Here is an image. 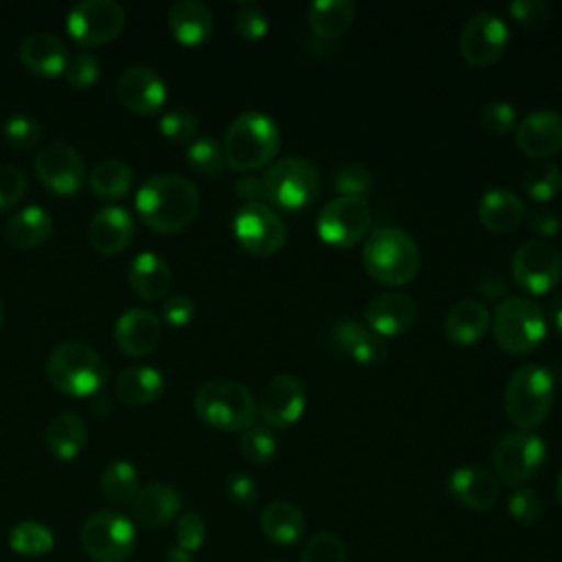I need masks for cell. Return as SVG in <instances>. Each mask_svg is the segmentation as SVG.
Listing matches in <instances>:
<instances>
[{
    "instance_id": "cell-1",
    "label": "cell",
    "mask_w": 562,
    "mask_h": 562,
    "mask_svg": "<svg viewBox=\"0 0 562 562\" xmlns=\"http://www.w3.org/2000/svg\"><path fill=\"white\" fill-rule=\"evenodd\" d=\"M134 206L147 228L156 233H178L195 220L200 193L184 176L156 173L138 187Z\"/></svg>"
},
{
    "instance_id": "cell-2",
    "label": "cell",
    "mask_w": 562,
    "mask_h": 562,
    "mask_svg": "<svg viewBox=\"0 0 562 562\" xmlns=\"http://www.w3.org/2000/svg\"><path fill=\"white\" fill-rule=\"evenodd\" d=\"M281 145V132L272 116L263 112H244L231 121L224 132V162L233 171L252 173L272 162Z\"/></svg>"
},
{
    "instance_id": "cell-3",
    "label": "cell",
    "mask_w": 562,
    "mask_h": 562,
    "mask_svg": "<svg viewBox=\"0 0 562 562\" xmlns=\"http://www.w3.org/2000/svg\"><path fill=\"white\" fill-rule=\"evenodd\" d=\"M422 263L417 241L397 226L373 228L362 244V266L382 285L408 283Z\"/></svg>"
},
{
    "instance_id": "cell-4",
    "label": "cell",
    "mask_w": 562,
    "mask_h": 562,
    "mask_svg": "<svg viewBox=\"0 0 562 562\" xmlns=\"http://www.w3.org/2000/svg\"><path fill=\"white\" fill-rule=\"evenodd\" d=\"M46 378L64 395L90 397L105 384L108 364L92 347L79 340H66L48 353Z\"/></svg>"
},
{
    "instance_id": "cell-5",
    "label": "cell",
    "mask_w": 562,
    "mask_h": 562,
    "mask_svg": "<svg viewBox=\"0 0 562 562\" xmlns=\"http://www.w3.org/2000/svg\"><path fill=\"white\" fill-rule=\"evenodd\" d=\"M193 408L204 424L226 432H244L257 417V402L250 389L228 378L200 384L193 395Z\"/></svg>"
},
{
    "instance_id": "cell-6",
    "label": "cell",
    "mask_w": 562,
    "mask_h": 562,
    "mask_svg": "<svg viewBox=\"0 0 562 562\" xmlns=\"http://www.w3.org/2000/svg\"><path fill=\"white\" fill-rule=\"evenodd\" d=\"M555 397V382L549 369L542 364L518 367L505 384V413L518 430H531L540 426Z\"/></svg>"
},
{
    "instance_id": "cell-7",
    "label": "cell",
    "mask_w": 562,
    "mask_h": 562,
    "mask_svg": "<svg viewBox=\"0 0 562 562\" xmlns=\"http://www.w3.org/2000/svg\"><path fill=\"white\" fill-rule=\"evenodd\" d=\"M492 331L503 351L525 356L544 340L547 316L536 301L527 296H507L494 307Z\"/></svg>"
},
{
    "instance_id": "cell-8",
    "label": "cell",
    "mask_w": 562,
    "mask_h": 562,
    "mask_svg": "<svg viewBox=\"0 0 562 562\" xmlns=\"http://www.w3.org/2000/svg\"><path fill=\"white\" fill-rule=\"evenodd\" d=\"M263 178L266 200L272 209L301 211L310 206L321 193V171L316 165L301 156H288L274 160Z\"/></svg>"
},
{
    "instance_id": "cell-9",
    "label": "cell",
    "mask_w": 562,
    "mask_h": 562,
    "mask_svg": "<svg viewBox=\"0 0 562 562\" xmlns=\"http://www.w3.org/2000/svg\"><path fill=\"white\" fill-rule=\"evenodd\" d=\"M79 540L94 562H125L136 549V527L114 509H99L83 520Z\"/></svg>"
},
{
    "instance_id": "cell-10",
    "label": "cell",
    "mask_w": 562,
    "mask_h": 562,
    "mask_svg": "<svg viewBox=\"0 0 562 562\" xmlns=\"http://www.w3.org/2000/svg\"><path fill=\"white\" fill-rule=\"evenodd\" d=\"M547 459L542 437L531 430H514L503 435L492 448L494 474L501 483L520 487L531 481Z\"/></svg>"
},
{
    "instance_id": "cell-11",
    "label": "cell",
    "mask_w": 562,
    "mask_h": 562,
    "mask_svg": "<svg viewBox=\"0 0 562 562\" xmlns=\"http://www.w3.org/2000/svg\"><path fill=\"white\" fill-rule=\"evenodd\" d=\"M512 277L522 292L547 294L562 277V255L547 239H527L512 255Z\"/></svg>"
},
{
    "instance_id": "cell-12",
    "label": "cell",
    "mask_w": 562,
    "mask_h": 562,
    "mask_svg": "<svg viewBox=\"0 0 562 562\" xmlns=\"http://www.w3.org/2000/svg\"><path fill=\"white\" fill-rule=\"evenodd\" d=\"M371 228V206L367 198L336 195L316 215L321 241L334 248L356 246Z\"/></svg>"
},
{
    "instance_id": "cell-13",
    "label": "cell",
    "mask_w": 562,
    "mask_h": 562,
    "mask_svg": "<svg viewBox=\"0 0 562 562\" xmlns=\"http://www.w3.org/2000/svg\"><path fill=\"white\" fill-rule=\"evenodd\" d=\"M233 235L237 244L255 255L270 257L285 244L288 231L281 215L266 202L244 204L233 217Z\"/></svg>"
},
{
    "instance_id": "cell-14",
    "label": "cell",
    "mask_w": 562,
    "mask_h": 562,
    "mask_svg": "<svg viewBox=\"0 0 562 562\" xmlns=\"http://www.w3.org/2000/svg\"><path fill=\"white\" fill-rule=\"evenodd\" d=\"M125 11L114 0H83L66 15L70 37L81 46H103L121 35Z\"/></svg>"
},
{
    "instance_id": "cell-15",
    "label": "cell",
    "mask_w": 562,
    "mask_h": 562,
    "mask_svg": "<svg viewBox=\"0 0 562 562\" xmlns=\"http://www.w3.org/2000/svg\"><path fill=\"white\" fill-rule=\"evenodd\" d=\"M33 169L40 184L61 198L79 193L86 182V165L81 154L64 140L46 143L37 151Z\"/></svg>"
},
{
    "instance_id": "cell-16",
    "label": "cell",
    "mask_w": 562,
    "mask_h": 562,
    "mask_svg": "<svg viewBox=\"0 0 562 562\" xmlns=\"http://www.w3.org/2000/svg\"><path fill=\"white\" fill-rule=\"evenodd\" d=\"M509 40L505 20L494 11L472 13L459 35V53L465 64L483 68L501 59Z\"/></svg>"
},
{
    "instance_id": "cell-17",
    "label": "cell",
    "mask_w": 562,
    "mask_h": 562,
    "mask_svg": "<svg viewBox=\"0 0 562 562\" xmlns=\"http://www.w3.org/2000/svg\"><path fill=\"white\" fill-rule=\"evenodd\" d=\"M305 402L307 395L303 382L292 373H279L263 384L257 411L266 426L283 430L303 417Z\"/></svg>"
},
{
    "instance_id": "cell-18",
    "label": "cell",
    "mask_w": 562,
    "mask_h": 562,
    "mask_svg": "<svg viewBox=\"0 0 562 562\" xmlns=\"http://www.w3.org/2000/svg\"><path fill=\"white\" fill-rule=\"evenodd\" d=\"M116 99L138 116H154L167 101V86L147 66H132L116 79Z\"/></svg>"
},
{
    "instance_id": "cell-19",
    "label": "cell",
    "mask_w": 562,
    "mask_h": 562,
    "mask_svg": "<svg viewBox=\"0 0 562 562\" xmlns=\"http://www.w3.org/2000/svg\"><path fill=\"white\" fill-rule=\"evenodd\" d=\"M329 342L336 351L364 367L382 364L386 358L384 338L367 327V323H360L356 318L334 321V325L329 327Z\"/></svg>"
},
{
    "instance_id": "cell-20",
    "label": "cell",
    "mask_w": 562,
    "mask_h": 562,
    "mask_svg": "<svg viewBox=\"0 0 562 562\" xmlns=\"http://www.w3.org/2000/svg\"><path fill=\"white\" fill-rule=\"evenodd\" d=\"M516 147L529 158H549L562 149V114L536 110L516 123Z\"/></svg>"
},
{
    "instance_id": "cell-21",
    "label": "cell",
    "mask_w": 562,
    "mask_h": 562,
    "mask_svg": "<svg viewBox=\"0 0 562 562\" xmlns=\"http://www.w3.org/2000/svg\"><path fill=\"white\" fill-rule=\"evenodd\" d=\"M417 316V303L411 294L391 290L373 296L364 307V323L380 338H391L404 334Z\"/></svg>"
},
{
    "instance_id": "cell-22",
    "label": "cell",
    "mask_w": 562,
    "mask_h": 562,
    "mask_svg": "<svg viewBox=\"0 0 562 562\" xmlns=\"http://www.w3.org/2000/svg\"><path fill=\"white\" fill-rule=\"evenodd\" d=\"M114 342L127 358L149 356L160 342V316L147 307L125 310L114 325Z\"/></svg>"
},
{
    "instance_id": "cell-23",
    "label": "cell",
    "mask_w": 562,
    "mask_h": 562,
    "mask_svg": "<svg viewBox=\"0 0 562 562\" xmlns=\"http://www.w3.org/2000/svg\"><path fill=\"white\" fill-rule=\"evenodd\" d=\"M136 233V222L132 213L123 206L99 209L88 224V241L99 255L123 252Z\"/></svg>"
},
{
    "instance_id": "cell-24",
    "label": "cell",
    "mask_w": 562,
    "mask_h": 562,
    "mask_svg": "<svg viewBox=\"0 0 562 562\" xmlns=\"http://www.w3.org/2000/svg\"><path fill=\"white\" fill-rule=\"evenodd\" d=\"M450 496L468 509H490L501 494V481L494 472L476 465H461L448 479Z\"/></svg>"
},
{
    "instance_id": "cell-25",
    "label": "cell",
    "mask_w": 562,
    "mask_h": 562,
    "mask_svg": "<svg viewBox=\"0 0 562 562\" xmlns=\"http://www.w3.org/2000/svg\"><path fill=\"white\" fill-rule=\"evenodd\" d=\"M130 505L132 516L138 525L147 529H158L167 527L178 516V512L182 509V496L173 485L158 481L143 485Z\"/></svg>"
},
{
    "instance_id": "cell-26",
    "label": "cell",
    "mask_w": 562,
    "mask_h": 562,
    "mask_svg": "<svg viewBox=\"0 0 562 562\" xmlns=\"http://www.w3.org/2000/svg\"><path fill=\"white\" fill-rule=\"evenodd\" d=\"M18 57L29 72L40 77H59L64 75L68 50L64 42L50 33H31L20 42Z\"/></svg>"
},
{
    "instance_id": "cell-27",
    "label": "cell",
    "mask_w": 562,
    "mask_h": 562,
    "mask_svg": "<svg viewBox=\"0 0 562 562\" xmlns=\"http://www.w3.org/2000/svg\"><path fill=\"white\" fill-rule=\"evenodd\" d=\"M479 222L490 233H509L518 226L525 215V202L507 187L487 189L476 206Z\"/></svg>"
},
{
    "instance_id": "cell-28",
    "label": "cell",
    "mask_w": 562,
    "mask_h": 562,
    "mask_svg": "<svg viewBox=\"0 0 562 562\" xmlns=\"http://www.w3.org/2000/svg\"><path fill=\"white\" fill-rule=\"evenodd\" d=\"M167 26L182 46H198L209 40L213 31L211 9L200 0H180L167 13Z\"/></svg>"
},
{
    "instance_id": "cell-29",
    "label": "cell",
    "mask_w": 562,
    "mask_h": 562,
    "mask_svg": "<svg viewBox=\"0 0 562 562\" xmlns=\"http://www.w3.org/2000/svg\"><path fill=\"white\" fill-rule=\"evenodd\" d=\"M490 327V312L479 299L457 301L443 318V334L454 345H474Z\"/></svg>"
},
{
    "instance_id": "cell-30",
    "label": "cell",
    "mask_w": 562,
    "mask_h": 562,
    "mask_svg": "<svg viewBox=\"0 0 562 562\" xmlns=\"http://www.w3.org/2000/svg\"><path fill=\"white\" fill-rule=\"evenodd\" d=\"M127 283L145 301L167 299L171 288V268L156 252H140L127 268Z\"/></svg>"
},
{
    "instance_id": "cell-31",
    "label": "cell",
    "mask_w": 562,
    "mask_h": 562,
    "mask_svg": "<svg viewBox=\"0 0 562 562\" xmlns=\"http://www.w3.org/2000/svg\"><path fill=\"white\" fill-rule=\"evenodd\" d=\"M53 233V217L42 206H24L15 211L4 224V239L11 248L33 250L42 246Z\"/></svg>"
},
{
    "instance_id": "cell-32",
    "label": "cell",
    "mask_w": 562,
    "mask_h": 562,
    "mask_svg": "<svg viewBox=\"0 0 562 562\" xmlns=\"http://www.w3.org/2000/svg\"><path fill=\"white\" fill-rule=\"evenodd\" d=\"M165 389V380L160 371L147 364L125 367L114 380V393L119 402L127 406H147L154 404Z\"/></svg>"
},
{
    "instance_id": "cell-33",
    "label": "cell",
    "mask_w": 562,
    "mask_h": 562,
    "mask_svg": "<svg viewBox=\"0 0 562 562\" xmlns=\"http://www.w3.org/2000/svg\"><path fill=\"white\" fill-rule=\"evenodd\" d=\"M86 439H88V428L83 419L75 413L55 415L44 430L46 448L59 461L75 459L83 450Z\"/></svg>"
},
{
    "instance_id": "cell-34",
    "label": "cell",
    "mask_w": 562,
    "mask_h": 562,
    "mask_svg": "<svg viewBox=\"0 0 562 562\" xmlns=\"http://www.w3.org/2000/svg\"><path fill=\"white\" fill-rule=\"evenodd\" d=\"M263 536L274 544H292L305 531L303 512L290 501H272L259 516Z\"/></svg>"
},
{
    "instance_id": "cell-35",
    "label": "cell",
    "mask_w": 562,
    "mask_h": 562,
    "mask_svg": "<svg viewBox=\"0 0 562 562\" xmlns=\"http://www.w3.org/2000/svg\"><path fill=\"white\" fill-rule=\"evenodd\" d=\"M356 4L351 0H318L307 9V24L321 40L340 37L353 22Z\"/></svg>"
},
{
    "instance_id": "cell-36",
    "label": "cell",
    "mask_w": 562,
    "mask_h": 562,
    "mask_svg": "<svg viewBox=\"0 0 562 562\" xmlns=\"http://www.w3.org/2000/svg\"><path fill=\"white\" fill-rule=\"evenodd\" d=\"M88 184L99 200H121L134 187V171L123 160L105 158L92 167Z\"/></svg>"
},
{
    "instance_id": "cell-37",
    "label": "cell",
    "mask_w": 562,
    "mask_h": 562,
    "mask_svg": "<svg viewBox=\"0 0 562 562\" xmlns=\"http://www.w3.org/2000/svg\"><path fill=\"white\" fill-rule=\"evenodd\" d=\"M138 472L130 461H112L101 472V492L112 505H127L138 494Z\"/></svg>"
},
{
    "instance_id": "cell-38",
    "label": "cell",
    "mask_w": 562,
    "mask_h": 562,
    "mask_svg": "<svg viewBox=\"0 0 562 562\" xmlns=\"http://www.w3.org/2000/svg\"><path fill=\"white\" fill-rule=\"evenodd\" d=\"M522 191L533 202H551L562 189V169L549 160H536L522 173Z\"/></svg>"
},
{
    "instance_id": "cell-39",
    "label": "cell",
    "mask_w": 562,
    "mask_h": 562,
    "mask_svg": "<svg viewBox=\"0 0 562 562\" xmlns=\"http://www.w3.org/2000/svg\"><path fill=\"white\" fill-rule=\"evenodd\" d=\"M9 547L24 558L46 555L55 547L53 531L37 520H22L11 527Z\"/></svg>"
},
{
    "instance_id": "cell-40",
    "label": "cell",
    "mask_w": 562,
    "mask_h": 562,
    "mask_svg": "<svg viewBox=\"0 0 562 562\" xmlns=\"http://www.w3.org/2000/svg\"><path fill=\"white\" fill-rule=\"evenodd\" d=\"M187 160L193 171H198L200 176H206V178H217L226 167L222 145L211 136H198L187 147Z\"/></svg>"
},
{
    "instance_id": "cell-41",
    "label": "cell",
    "mask_w": 562,
    "mask_h": 562,
    "mask_svg": "<svg viewBox=\"0 0 562 562\" xmlns=\"http://www.w3.org/2000/svg\"><path fill=\"white\" fill-rule=\"evenodd\" d=\"M239 452L246 461L263 465L277 454V437L266 426H250L239 435Z\"/></svg>"
},
{
    "instance_id": "cell-42",
    "label": "cell",
    "mask_w": 562,
    "mask_h": 562,
    "mask_svg": "<svg viewBox=\"0 0 562 562\" xmlns=\"http://www.w3.org/2000/svg\"><path fill=\"white\" fill-rule=\"evenodd\" d=\"M160 134L171 143H193L198 138V119L191 110L178 105L167 110L158 121Z\"/></svg>"
},
{
    "instance_id": "cell-43",
    "label": "cell",
    "mask_w": 562,
    "mask_h": 562,
    "mask_svg": "<svg viewBox=\"0 0 562 562\" xmlns=\"http://www.w3.org/2000/svg\"><path fill=\"white\" fill-rule=\"evenodd\" d=\"M373 187L371 171L362 162H345L334 173V191L345 198H367Z\"/></svg>"
},
{
    "instance_id": "cell-44",
    "label": "cell",
    "mask_w": 562,
    "mask_h": 562,
    "mask_svg": "<svg viewBox=\"0 0 562 562\" xmlns=\"http://www.w3.org/2000/svg\"><path fill=\"white\" fill-rule=\"evenodd\" d=\"M299 562H347V547L334 531H318L303 547Z\"/></svg>"
},
{
    "instance_id": "cell-45",
    "label": "cell",
    "mask_w": 562,
    "mask_h": 562,
    "mask_svg": "<svg viewBox=\"0 0 562 562\" xmlns=\"http://www.w3.org/2000/svg\"><path fill=\"white\" fill-rule=\"evenodd\" d=\"M2 136L15 149H33L42 140V127L29 114H11L2 123Z\"/></svg>"
},
{
    "instance_id": "cell-46",
    "label": "cell",
    "mask_w": 562,
    "mask_h": 562,
    "mask_svg": "<svg viewBox=\"0 0 562 562\" xmlns=\"http://www.w3.org/2000/svg\"><path fill=\"white\" fill-rule=\"evenodd\" d=\"M479 123L485 132L494 136H503L516 127V110L509 101H503V99L487 101L479 112Z\"/></svg>"
},
{
    "instance_id": "cell-47",
    "label": "cell",
    "mask_w": 562,
    "mask_h": 562,
    "mask_svg": "<svg viewBox=\"0 0 562 562\" xmlns=\"http://www.w3.org/2000/svg\"><path fill=\"white\" fill-rule=\"evenodd\" d=\"M64 77L77 90H86V88L94 86V81L99 79V61H97V57L92 53L68 55V61H66V68H64Z\"/></svg>"
},
{
    "instance_id": "cell-48",
    "label": "cell",
    "mask_w": 562,
    "mask_h": 562,
    "mask_svg": "<svg viewBox=\"0 0 562 562\" xmlns=\"http://www.w3.org/2000/svg\"><path fill=\"white\" fill-rule=\"evenodd\" d=\"M542 498L529 487H518L509 501H507V512L509 516L520 522V525H533L542 518Z\"/></svg>"
},
{
    "instance_id": "cell-49",
    "label": "cell",
    "mask_w": 562,
    "mask_h": 562,
    "mask_svg": "<svg viewBox=\"0 0 562 562\" xmlns=\"http://www.w3.org/2000/svg\"><path fill=\"white\" fill-rule=\"evenodd\" d=\"M233 26L237 35L244 40H261L266 37L270 22H268V15L257 4H244L237 9L233 18Z\"/></svg>"
},
{
    "instance_id": "cell-50",
    "label": "cell",
    "mask_w": 562,
    "mask_h": 562,
    "mask_svg": "<svg viewBox=\"0 0 562 562\" xmlns=\"http://www.w3.org/2000/svg\"><path fill=\"white\" fill-rule=\"evenodd\" d=\"M509 15L525 29H540L551 18V4L544 0H514L509 2Z\"/></svg>"
},
{
    "instance_id": "cell-51",
    "label": "cell",
    "mask_w": 562,
    "mask_h": 562,
    "mask_svg": "<svg viewBox=\"0 0 562 562\" xmlns=\"http://www.w3.org/2000/svg\"><path fill=\"white\" fill-rule=\"evenodd\" d=\"M204 533H206V527H204V520L198 512H187L178 518L176 522V540H178V547L187 553H193L202 547L204 542Z\"/></svg>"
},
{
    "instance_id": "cell-52",
    "label": "cell",
    "mask_w": 562,
    "mask_h": 562,
    "mask_svg": "<svg viewBox=\"0 0 562 562\" xmlns=\"http://www.w3.org/2000/svg\"><path fill=\"white\" fill-rule=\"evenodd\" d=\"M26 191L24 173L13 165H0V211L13 209Z\"/></svg>"
},
{
    "instance_id": "cell-53",
    "label": "cell",
    "mask_w": 562,
    "mask_h": 562,
    "mask_svg": "<svg viewBox=\"0 0 562 562\" xmlns=\"http://www.w3.org/2000/svg\"><path fill=\"white\" fill-rule=\"evenodd\" d=\"M224 492L239 507H252L257 503V496H259L257 481L248 472H241V470L239 472H231L226 476Z\"/></svg>"
},
{
    "instance_id": "cell-54",
    "label": "cell",
    "mask_w": 562,
    "mask_h": 562,
    "mask_svg": "<svg viewBox=\"0 0 562 562\" xmlns=\"http://www.w3.org/2000/svg\"><path fill=\"white\" fill-rule=\"evenodd\" d=\"M160 318L169 327H184L195 318V303L187 294H171L160 305Z\"/></svg>"
},
{
    "instance_id": "cell-55",
    "label": "cell",
    "mask_w": 562,
    "mask_h": 562,
    "mask_svg": "<svg viewBox=\"0 0 562 562\" xmlns=\"http://www.w3.org/2000/svg\"><path fill=\"white\" fill-rule=\"evenodd\" d=\"M527 228L536 235V239H547V237H553L560 233L562 220L555 211L542 206L527 215Z\"/></svg>"
},
{
    "instance_id": "cell-56",
    "label": "cell",
    "mask_w": 562,
    "mask_h": 562,
    "mask_svg": "<svg viewBox=\"0 0 562 562\" xmlns=\"http://www.w3.org/2000/svg\"><path fill=\"white\" fill-rule=\"evenodd\" d=\"M235 193L246 200V204L252 202H266V187H263V178L255 176V173H244L237 178L235 182Z\"/></svg>"
},
{
    "instance_id": "cell-57",
    "label": "cell",
    "mask_w": 562,
    "mask_h": 562,
    "mask_svg": "<svg viewBox=\"0 0 562 562\" xmlns=\"http://www.w3.org/2000/svg\"><path fill=\"white\" fill-rule=\"evenodd\" d=\"M479 290L487 296V299H501L503 294H507V283L503 279V274L496 272H487L481 277Z\"/></svg>"
},
{
    "instance_id": "cell-58",
    "label": "cell",
    "mask_w": 562,
    "mask_h": 562,
    "mask_svg": "<svg viewBox=\"0 0 562 562\" xmlns=\"http://www.w3.org/2000/svg\"><path fill=\"white\" fill-rule=\"evenodd\" d=\"M547 316H549V323L555 327V331L562 334V294H558L549 301Z\"/></svg>"
},
{
    "instance_id": "cell-59",
    "label": "cell",
    "mask_w": 562,
    "mask_h": 562,
    "mask_svg": "<svg viewBox=\"0 0 562 562\" xmlns=\"http://www.w3.org/2000/svg\"><path fill=\"white\" fill-rule=\"evenodd\" d=\"M167 562H191V553L182 551L180 547L167 551Z\"/></svg>"
},
{
    "instance_id": "cell-60",
    "label": "cell",
    "mask_w": 562,
    "mask_h": 562,
    "mask_svg": "<svg viewBox=\"0 0 562 562\" xmlns=\"http://www.w3.org/2000/svg\"><path fill=\"white\" fill-rule=\"evenodd\" d=\"M555 498H558V503H560V507H562V472H560L558 483H555Z\"/></svg>"
},
{
    "instance_id": "cell-61",
    "label": "cell",
    "mask_w": 562,
    "mask_h": 562,
    "mask_svg": "<svg viewBox=\"0 0 562 562\" xmlns=\"http://www.w3.org/2000/svg\"><path fill=\"white\" fill-rule=\"evenodd\" d=\"M2 318H4V305H2V299H0V327H2Z\"/></svg>"
},
{
    "instance_id": "cell-62",
    "label": "cell",
    "mask_w": 562,
    "mask_h": 562,
    "mask_svg": "<svg viewBox=\"0 0 562 562\" xmlns=\"http://www.w3.org/2000/svg\"><path fill=\"white\" fill-rule=\"evenodd\" d=\"M268 562H272V560H268Z\"/></svg>"
}]
</instances>
